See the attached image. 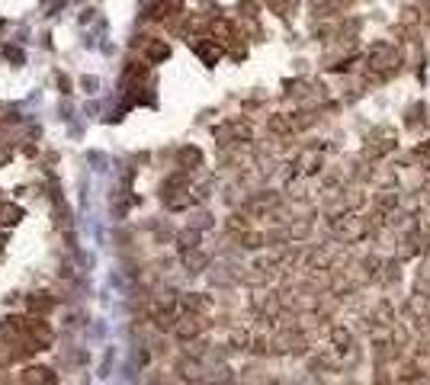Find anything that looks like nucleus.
<instances>
[{"mask_svg": "<svg viewBox=\"0 0 430 385\" xmlns=\"http://www.w3.org/2000/svg\"><path fill=\"white\" fill-rule=\"evenodd\" d=\"M196 55L206 61V65H215V61L222 58V48L215 46V39H209V42H199L196 46Z\"/></svg>", "mask_w": 430, "mask_h": 385, "instance_id": "obj_1", "label": "nucleus"}, {"mask_svg": "<svg viewBox=\"0 0 430 385\" xmlns=\"http://www.w3.org/2000/svg\"><path fill=\"white\" fill-rule=\"evenodd\" d=\"M145 55H148V61H164V58H170V46L161 42V39H154V42L145 46Z\"/></svg>", "mask_w": 430, "mask_h": 385, "instance_id": "obj_2", "label": "nucleus"}, {"mask_svg": "<svg viewBox=\"0 0 430 385\" xmlns=\"http://www.w3.org/2000/svg\"><path fill=\"white\" fill-rule=\"evenodd\" d=\"M331 340H334V350H337V353H350V347H354V340H350V331H344V327H334V331H331Z\"/></svg>", "mask_w": 430, "mask_h": 385, "instance_id": "obj_3", "label": "nucleus"}, {"mask_svg": "<svg viewBox=\"0 0 430 385\" xmlns=\"http://www.w3.org/2000/svg\"><path fill=\"white\" fill-rule=\"evenodd\" d=\"M267 128H270L273 135H293V122H289V116H270Z\"/></svg>", "mask_w": 430, "mask_h": 385, "instance_id": "obj_4", "label": "nucleus"}, {"mask_svg": "<svg viewBox=\"0 0 430 385\" xmlns=\"http://www.w3.org/2000/svg\"><path fill=\"white\" fill-rule=\"evenodd\" d=\"M398 379H401V382H411V379H417V370H415V366H405V370L398 372Z\"/></svg>", "mask_w": 430, "mask_h": 385, "instance_id": "obj_5", "label": "nucleus"}, {"mask_svg": "<svg viewBox=\"0 0 430 385\" xmlns=\"http://www.w3.org/2000/svg\"><path fill=\"white\" fill-rule=\"evenodd\" d=\"M260 241H264L260 234H244V248H260Z\"/></svg>", "mask_w": 430, "mask_h": 385, "instance_id": "obj_6", "label": "nucleus"}]
</instances>
